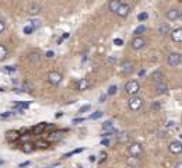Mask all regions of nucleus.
Segmentation results:
<instances>
[{
    "mask_svg": "<svg viewBox=\"0 0 182 168\" xmlns=\"http://www.w3.org/2000/svg\"><path fill=\"white\" fill-rule=\"evenodd\" d=\"M25 165H30V161H25V162H21L20 167H25Z\"/></svg>",
    "mask_w": 182,
    "mask_h": 168,
    "instance_id": "a18cd8bd",
    "label": "nucleus"
},
{
    "mask_svg": "<svg viewBox=\"0 0 182 168\" xmlns=\"http://www.w3.org/2000/svg\"><path fill=\"white\" fill-rule=\"evenodd\" d=\"M4 164V161H3V160H0V165H3Z\"/></svg>",
    "mask_w": 182,
    "mask_h": 168,
    "instance_id": "8fccbe9b",
    "label": "nucleus"
},
{
    "mask_svg": "<svg viewBox=\"0 0 182 168\" xmlns=\"http://www.w3.org/2000/svg\"><path fill=\"white\" fill-rule=\"evenodd\" d=\"M28 60H30L31 63H39L41 62V53L39 52H31L30 55H28Z\"/></svg>",
    "mask_w": 182,
    "mask_h": 168,
    "instance_id": "f3484780",
    "label": "nucleus"
},
{
    "mask_svg": "<svg viewBox=\"0 0 182 168\" xmlns=\"http://www.w3.org/2000/svg\"><path fill=\"white\" fill-rule=\"evenodd\" d=\"M113 43H115L116 46H122L123 41H122V39H119V38H118V39H115V41H113Z\"/></svg>",
    "mask_w": 182,
    "mask_h": 168,
    "instance_id": "4c0bfd02",
    "label": "nucleus"
},
{
    "mask_svg": "<svg viewBox=\"0 0 182 168\" xmlns=\"http://www.w3.org/2000/svg\"><path fill=\"white\" fill-rule=\"evenodd\" d=\"M39 13H41V6L38 3H31L30 6H28V14H31V16H38Z\"/></svg>",
    "mask_w": 182,
    "mask_h": 168,
    "instance_id": "f8f14e48",
    "label": "nucleus"
},
{
    "mask_svg": "<svg viewBox=\"0 0 182 168\" xmlns=\"http://www.w3.org/2000/svg\"><path fill=\"white\" fill-rule=\"evenodd\" d=\"M137 18H139V21H144V20H147V18H149V14H147V13H142V14H139V16H137Z\"/></svg>",
    "mask_w": 182,
    "mask_h": 168,
    "instance_id": "7c9ffc66",
    "label": "nucleus"
},
{
    "mask_svg": "<svg viewBox=\"0 0 182 168\" xmlns=\"http://www.w3.org/2000/svg\"><path fill=\"white\" fill-rule=\"evenodd\" d=\"M143 32H146V27L144 25H139L137 28L135 30V34L136 35H142Z\"/></svg>",
    "mask_w": 182,
    "mask_h": 168,
    "instance_id": "a878e982",
    "label": "nucleus"
},
{
    "mask_svg": "<svg viewBox=\"0 0 182 168\" xmlns=\"http://www.w3.org/2000/svg\"><path fill=\"white\" fill-rule=\"evenodd\" d=\"M102 129L104 130H113V125L111 121H106V122L102 123Z\"/></svg>",
    "mask_w": 182,
    "mask_h": 168,
    "instance_id": "4be33fe9",
    "label": "nucleus"
},
{
    "mask_svg": "<svg viewBox=\"0 0 182 168\" xmlns=\"http://www.w3.org/2000/svg\"><path fill=\"white\" fill-rule=\"evenodd\" d=\"M121 73L122 74H126V76H129L130 73L133 72V63L130 60H125V62L121 63Z\"/></svg>",
    "mask_w": 182,
    "mask_h": 168,
    "instance_id": "0eeeda50",
    "label": "nucleus"
},
{
    "mask_svg": "<svg viewBox=\"0 0 182 168\" xmlns=\"http://www.w3.org/2000/svg\"><path fill=\"white\" fill-rule=\"evenodd\" d=\"M119 4H121V0H111V2H109V4H108L109 11H112V13H115V11H116V9L119 7Z\"/></svg>",
    "mask_w": 182,
    "mask_h": 168,
    "instance_id": "a211bd4d",
    "label": "nucleus"
},
{
    "mask_svg": "<svg viewBox=\"0 0 182 168\" xmlns=\"http://www.w3.org/2000/svg\"><path fill=\"white\" fill-rule=\"evenodd\" d=\"M0 91H4V88H0Z\"/></svg>",
    "mask_w": 182,
    "mask_h": 168,
    "instance_id": "3c124183",
    "label": "nucleus"
},
{
    "mask_svg": "<svg viewBox=\"0 0 182 168\" xmlns=\"http://www.w3.org/2000/svg\"><path fill=\"white\" fill-rule=\"evenodd\" d=\"M88 109H90V105H84L80 108V112H86V111H88Z\"/></svg>",
    "mask_w": 182,
    "mask_h": 168,
    "instance_id": "58836bf2",
    "label": "nucleus"
},
{
    "mask_svg": "<svg viewBox=\"0 0 182 168\" xmlns=\"http://www.w3.org/2000/svg\"><path fill=\"white\" fill-rule=\"evenodd\" d=\"M20 139V133L18 132H13V130H10V132H7V140H18Z\"/></svg>",
    "mask_w": 182,
    "mask_h": 168,
    "instance_id": "6ab92c4d",
    "label": "nucleus"
},
{
    "mask_svg": "<svg viewBox=\"0 0 182 168\" xmlns=\"http://www.w3.org/2000/svg\"><path fill=\"white\" fill-rule=\"evenodd\" d=\"M83 121H84L83 118H76V119H74V121H73V122H74V123H81V122H83Z\"/></svg>",
    "mask_w": 182,
    "mask_h": 168,
    "instance_id": "a19ab883",
    "label": "nucleus"
},
{
    "mask_svg": "<svg viewBox=\"0 0 182 168\" xmlns=\"http://www.w3.org/2000/svg\"><path fill=\"white\" fill-rule=\"evenodd\" d=\"M116 60H118V59H116V56H109V58H108V63H109V65L116 63Z\"/></svg>",
    "mask_w": 182,
    "mask_h": 168,
    "instance_id": "72a5a7b5",
    "label": "nucleus"
},
{
    "mask_svg": "<svg viewBox=\"0 0 182 168\" xmlns=\"http://www.w3.org/2000/svg\"><path fill=\"white\" fill-rule=\"evenodd\" d=\"M106 97H108L106 94H101V97H99V101H98V102H101V104H102V102H105V101H106Z\"/></svg>",
    "mask_w": 182,
    "mask_h": 168,
    "instance_id": "c9c22d12",
    "label": "nucleus"
},
{
    "mask_svg": "<svg viewBox=\"0 0 182 168\" xmlns=\"http://www.w3.org/2000/svg\"><path fill=\"white\" fill-rule=\"evenodd\" d=\"M168 150L172 153V154H179L182 151V143L175 140V142H171L168 146Z\"/></svg>",
    "mask_w": 182,
    "mask_h": 168,
    "instance_id": "1a4fd4ad",
    "label": "nucleus"
},
{
    "mask_svg": "<svg viewBox=\"0 0 182 168\" xmlns=\"http://www.w3.org/2000/svg\"><path fill=\"white\" fill-rule=\"evenodd\" d=\"M181 62H182V58L179 53L172 52L167 56V63H168L171 67H178L179 65H181Z\"/></svg>",
    "mask_w": 182,
    "mask_h": 168,
    "instance_id": "7ed1b4c3",
    "label": "nucleus"
},
{
    "mask_svg": "<svg viewBox=\"0 0 182 168\" xmlns=\"http://www.w3.org/2000/svg\"><path fill=\"white\" fill-rule=\"evenodd\" d=\"M144 73H146L144 70H140V72H139V76H140V77H142V76H144Z\"/></svg>",
    "mask_w": 182,
    "mask_h": 168,
    "instance_id": "de8ad7c7",
    "label": "nucleus"
},
{
    "mask_svg": "<svg viewBox=\"0 0 182 168\" xmlns=\"http://www.w3.org/2000/svg\"><path fill=\"white\" fill-rule=\"evenodd\" d=\"M4 30H6V23H4L3 20H0V34L3 32Z\"/></svg>",
    "mask_w": 182,
    "mask_h": 168,
    "instance_id": "f704fd0d",
    "label": "nucleus"
},
{
    "mask_svg": "<svg viewBox=\"0 0 182 168\" xmlns=\"http://www.w3.org/2000/svg\"><path fill=\"white\" fill-rule=\"evenodd\" d=\"M102 115H104L102 111H97V112H94V114H91V115H90V119H98V118H101Z\"/></svg>",
    "mask_w": 182,
    "mask_h": 168,
    "instance_id": "b1692460",
    "label": "nucleus"
},
{
    "mask_svg": "<svg viewBox=\"0 0 182 168\" xmlns=\"http://www.w3.org/2000/svg\"><path fill=\"white\" fill-rule=\"evenodd\" d=\"M150 79H151V81H154V83H160V81L164 80V74H162V72H160V70H156V72L151 73Z\"/></svg>",
    "mask_w": 182,
    "mask_h": 168,
    "instance_id": "4468645a",
    "label": "nucleus"
},
{
    "mask_svg": "<svg viewBox=\"0 0 182 168\" xmlns=\"http://www.w3.org/2000/svg\"><path fill=\"white\" fill-rule=\"evenodd\" d=\"M116 91H118V87H116V86H111V87L108 88V92H106V95L112 97V95H115V94H116Z\"/></svg>",
    "mask_w": 182,
    "mask_h": 168,
    "instance_id": "5701e85b",
    "label": "nucleus"
},
{
    "mask_svg": "<svg viewBox=\"0 0 182 168\" xmlns=\"http://www.w3.org/2000/svg\"><path fill=\"white\" fill-rule=\"evenodd\" d=\"M140 90V83L137 80H129V81L125 84V92L128 95H135L137 94Z\"/></svg>",
    "mask_w": 182,
    "mask_h": 168,
    "instance_id": "f257e3e1",
    "label": "nucleus"
},
{
    "mask_svg": "<svg viewBox=\"0 0 182 168\" xmlns=\"http://www.w3.org/2000/svg\"><path fill=\"white\" fill-rule=\"evenodd\" d=\"M167 18H168L169 21H176L178 18H181V11H179L178 9H169V10L167 11Z\"/></svg>",
    "mask_w": 182,
    "mask_h": 168,
    "instance_id": "9d476101",
    "label": "nucleus"
},
{
    "mask_svg": "<svg viewBox=\"0 0 182 168\" xmlns=\"http://www.w3.org/2000/svg\"><path fill=\"white\" fill-rule=\"evenodd\" d=\"M119 142H121V143L129 142V136L126 135V133H121V135H119Z\"/></svg>",
    "mask_w": 182,
    "mask_h": 168,
    "instance_id": "bb28decb",
    "label": "nucleus"
},
{
    "mask_svg": "<svg viewBox=\"0 0 182 168\" xmlns=\"http://www.w3.org/2000/svg\"><path fill=\"white\" fill-rule=\"evenodd\" d=\"M129 108L132 109V111H139L140 108L143 106V98L142 97H139L137 94H135V95H130L129 98Z\"/></svg>",
    "mask_w": 182,
    "mask_h": 168,
    "instance_id": "f03ea898",
    "label": "nucleus"
},
{
    "mask_svg": "<svg viewBox=\"0 0 182 168\" xmlns=\"http://www.w3.org/2000/svg\"><path fill=\"white\" fill-rule=\"evenodd\" d=\"M32 31H34V28H32L31 25L24 27V34H27V35H30V34H32Z\"/></svg>",
    "mask_w": 182,
    "mask_h": 168,
    "instance_id": "2f4dec72",
    "label": "nucleus"
},
{
    "mask_svg": "<svg viewBox=\"0 0 182 168\" xmlns=\"http://www.w3.org/2000/svg\"><path fill=\"white\" fill-rule=\"evenodd\" d=\"M182 167V162H176L175 164V168H181Z\"/></svg>",
    "mask_w": 182,
    "mask_h": 168,
    "instance_id": "49530a36",
    "label": "nucleus"
},
{
    "mask_svg": "<svg viewBox=\"0 0 182 168\" xmlns=\"http://www.w3.org/2000/svg\"><path fill=\"white\" fill-rule=\"evenodd\" d=\"M160 106H161V105H160L158 102H156V104H154V105H153V109H154V111H157V109H158Z\"/></svg>",
    "mask_w": 182,
    "mask_h": 168,
    "instance_id": "79ce46f5",
    "label": "nucleus"
},
{
    "mask_svg": "<svg viewBox=\"0 0 182 168\" xmlns=\"http://www.w3.org/2000/svg\"><path fill=\"white\" fill-rule=\"evenodd\" d=\"M168 91V86H167L164 81H160V83H156V92L157 94H165Z\"/></svg>",
    "mask_w": 182,
    "mask_h": 168,
    "instance_id": "ddd939ff",
    "label": "nucleus"
},
{
    "mask_svg": "<svg viewBox=\"0 0 182 168\" xmlns=\"http://www.w3.org/2000/svg\"><path fill=\"white\" fill-rule=\"evenodd\" d=\"M24 90H25V91H28V92H31V91H32V90H34V86H32V84H31V83H28V81H25V83H24Z\"/></svg>",
    "mask_w": 182,
    "mask_h": 168,
    "instance_id": "cd10ccee",
    "label": "nucleus"
},
{
    "mask_svg": "<svg viewBox=\"0 0 182 168\" xmlns=\"http://www.w3.org/2000/svg\"><path fill=\"white\" fill-rule=\"evenodd\" d=\"M53 55H55V53H53L52 50H49V52H46V58H53Z\"/></svg>",
    "mask_w": 182,
    "mask_h": 168,
    "instance_id": "c03bdc74",
    "label": "nucleus"
},
{
    "mask_svg": "<svg viewBox=\"0 0 182 168\" xmlns=\"http://www.w3.org/2000/svg\"><path fill=\"white\" fill-rule=\"evenodd\" d=\"M171 39L175 43H181L182 42V30L181 28H176V30L171 31Z\"/></svg>",
    "mask_w": 182,
    "mask_h": 168,
    "instance_id": "9b49d317",
    "label": "nucleus"
},
{
    "mask_svg": "<svg viewBox=\"0 0 182 168\" xmlns=\"http://www.w3.org/2000/svg\"><path fill=\"white\" fill-rule=\"evenodd\" d=\"M60 137V133H52V136H49V140H59Z\"/></svg>",
    "mask_w": 182,
    "mask_h": 168,
    "instance_id": "473e14b6",
    "label": "nucleus"
},
{
    "mask_svg": "<svg viewBox=\"0 0 182 168\" xmlns=\"http://www.w3.org/2000/svg\"><path fill=\"white\" fill-rule=\"evenodd\" d=\"M128 164H129V165H137V164H139V160H137V157L132 155V157L128 160Z\"/></svg>",
    "mask_w": 182,
    "mask_h": 168,
    "instance_id": "393cba45",
    "label": "nucleus"
},
{
    "mask_svg": "<svg viewBox=\"0 0 182 168\" xmlns=\"http://www.w3.org/2000/svg\"><path fill=\"white\" fill-rule=\"evenodd\" d=\"M46 128V125H45V123H39V125L38 126H35V128H34V133H35V135H39L41 132H43V129Z\"/></svg>",
    "mask_w": 182,
    "mask_h": 168,
    "instance_id": "412c9836",
    "label": "nucleus"
},
{
    "mask_svg": "<svg viewBox=\"0 0 182 168\" xmlns=\"http://www.w3.org/2000/svg\"><path fill=\"white\" fill-rule=\"evenodd\" d=\"M116 14L119 17H122V18H125V17H128L129 16V13H130V6L128 3H122L121 2V4H119V7L116 9V11H115Z\"/></svg>",
    "mask_w": 182,
    "mask_h": 168,
    "instance_id": "39448f33",
    "label": "nucleus"
},
{
    "mask_svg": "<svg viewBox=\"0 0 182 168\" xmlns=\"http://www.w3.org/2000/svg\"><path fill=\"white\" fill-rule=\"evenodd\" d=\"M48 81H49L52 86H59L60 81H62V74L58 72L48 73Z\"/></svg>",
    "mask_w": 182,
    "mask_h": 168,
    "instance_id": "423d86ee",
    "label": "nucleus"
},
{
    "mask_svg": "<svg viewBox=\"0 0 182 168\" xmlns=\"http://www.w3.org/2000/svg\"><path fill=\"white\" fill-rule=\"evenodd\" d=\"M101 144H102V146H108V144H109V140H108V139H102Z\"/></svg>",
    "mask_w": 182,
    "mask_h": 168,
    "instance_id": "ea45409f",
    "label": "nucleus"
},
{
    "mask_svg": "<svg viewBox=\"0 0 182 168\" xmlns=\"http://www.w3.org/2000/svg\"><path fill=\"white\" fill-rule=\"evenodd\" d=\"M23 150L25 153H31L34 150L32 148V144H31V143H25V144H24V147H23Z\"/></svg>",
    "mask_w": 182,
    "mask_h": 168,
    "instance_id": "c756f323",
    "label": "nucleus"
},
{
    "mask_svg": "<svg viewBox=\"0 0 182 168\" xmlns=\"http://www.w3.org/2000/svg\"><path fill=\"white\" fill-rule=\"evenodd\" d=\"M30 25L31 27H32V28H34V30H35V28H39V27H41V20H32V21H30Z\"/></svg>",
    "mask_w": 182,
    "mask_h": 168,
    "instance_id": "c85d7f7f",
    "label": "nucleus"
},
{
    "mask_svg": "<svg viewBox=\"0 0 182 168\" xmlns=\"http://www.w3.org/2000/svg\"><path fill=\"white\" fill-rule=\"evenodd\" d=\"M7 55H9V50H7V48L3 45V43H0V60L6 59Z\"/></svg>",
    "mask_w": 182,
    "mask_h": 168,
    "instance_id": "aec40b11",
    "label": "nucleus"
},
{
    "mask_svg": "<svg viewBox=\"0 0 182 168\" xmlns=\"http://www.w3.org/2000/svg\"><path fill=\"white\" fill-rule=\"evenodd\" d=\"M90 161H91V162L95 161V155H91V157H90Z\"/></svg>",
    "mask_w": 182,
    "mask_h": 168,
    "instance_id": "09e8293b",
    "label": "nucleus"
},
{
    "mask_svg": "<svg viewBox=\"0 0 182 168\" xmlns=\"http://www.w3.org/2000/svg\"><path fill=\"white\" fill-rule=\"evenodd\" d=\"M4 69H6L7 72H16V69H17V67H16V66H6Z\"/></svg>",
    "mask_w": 182,
    "mask_h": 168,
    "instance_id": "e433bc0d",
    "label": "nucleus"
},
{
    "mask_svg": "<svg viewBox=\"0 0 182 168\" xmlns=\"http://www.w3.org/2000/svg\"><path fill=\"white\" fill-rule=\"evenodd\" d=\"M157 31H158V34H161V35H167V34H169L171 28H169L168 23H161L158 25V28H157Z\"/></svg>",
    "mask_w": 182,
    "mask_h": 168,
    "instance_id": "2eb2a0df",
    "label": "nucleus"
},
{
    "mask_svg": "<svg viewBox=\"0 0 182 168\" xmlns=\"http://www.w3.org/2000/svg\"><path fill=\"white\" fill-rule=\"evenodd\" d=\"M143 153V147L140 143H132L129 146V154L130 155H135V157H139L140 154Z\"/></svg>",
    "mask_w": 182,
    "mask_h": 168,
    "instance_id": "6e6552de",
    "label": "nucleus"
},
{
    "mask_svg": "<svg viewBox=\"0 0 182 168\" xmlns=\"http://www.w3.org/2000/svg\"><path fill=\"white\" fill-rule=\"evenodd\" d=\"M174 126H175V122H172V121L167 123V128H174Z\"/></svg>",
    "mask_w": 182,
    "mask_h": 168,
    "instance_id": "37998d69",
    "label": "nucleus"
},
{
    "mask_svg": "<svg viewBox=\"0 0 182 168\" xmlns=\"http://www.w3.org/2000/svg\"><path fill=\"white\" fill-rule=\"evenodd\" d=\"M132 48L135 50H140V49H143V48H146V45H147V42H146V39L143 38V36H140V35H136L135 38H133V41H132Z\"/></svg>",
    "mask_w": 182,
    "mask_h": 168,
    "instance_id": "20e7f679",
    "label": "nucleus"
},
{
    "mask_svg": "<svg viewBox=\"0 0 182 168\" xmlns=\"http://www.w3.org/2000/svg\"><path fill=\"white\" fill-rule=\"evenodd\" d=\"M90 80L88 79H81L79 83H77V90H80V91H84V90H87L90 87Z\"/></svg>",
    "mask_w": 182,
    "mask_h": 168,
    "instance_id": "dca6fc26",
    "label": "nucleus"
}]
</instances>
